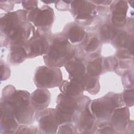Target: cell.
I'll return each mask as SVG.
<instances>
[{
    "mask_svg": "<svg viewBox=\"0 0 134 134\" xmlns=\"http://www.w3.org/2000/svg\"><path fill=\"white\" fill-rule=\"evenodd\" d=\"M30 95L25 91L14 92L9 99L15 117L21 124H27L32 119L33 109L29 104Z\"/></svg>",
    "mask_w": 134,
    "mask_h": 134,
    "instance_id": "obj_1",
    "label": "cell"
},
{
    "mask_svg": "<svg viewBox=\"0 0 134 134\" xmlns=\"http://www.w3.org/2000/svg\"><path fill=\"white\" fill-rule=\"evenodd\" d=\"M61 79V73L58 69L44 66L39 67L35 75V82L39 87L51 88L57 86Z\"/></svg>",
    "mask_w": 134,
    "mask_h": 134,
    "instance_id": "obj_2",
    "label": "cell"
},
{
    "mask_svg": "<svg viewBox=\"0 0 134 134\" xmlns=\"http://www.w3.org/2000/svg\"><path fill=\"white\" fill-rule=\"evenodd\" d=\"M118 101L115 97H106L94 100L91 105V110L95 117L103 118L110 115L114 108L117 106Z\"/></svg>",
    "mask_w": 134,
    "mask_h": 134,
    "instance_id": "obj_3",
    "label": "cell"
},
{
    "mask_svg": "<svg viewBox=\"0 0 134 134\" xmlns=\"http://www.w3.org/2000/svg\"><path fill=\"white\" fill-rule=\"evenodd\" d=\"M70 44L68 41L64 39H56L50 47L47 59L51 64L54 65V63L60 61L62 59L66 58L67 55H69Z\"/></svg>",
    "mask_w": 134,
    "mask_h": 134,
    "instance_id": "obj_4",
    "label": "cell"
},
{
    "mask_svg": "<svg viewBox=\"0 0 134 134\" xmlns=\"http://www.w3.org/2000/svg\"><path fill=\"white\" fill-rule=\"evenodd\" d=\"M14 114L9 101L1 104V128L6 132H13L17 127V123L14 118Z\"/></svg>",
    "mask_w": 134,
    "mask_h": 134,
    "instance_id": "obj_5",
    "label": "cell"
},
{
    "mask_svg": "<svg viewBox=\"0 0 134 134\" xmlns=\"http://www.w3.org/2000/svg\"><path fill=\"white\" fill-rule=\"evenodd\" d=\"M53 12L51 8H36L31 10L29 14V20L36 26L44 27L50 25L53 21Z\"/></svg>",
    "mask_w": 134,
    "mask_h": 134,
    "instance_id": "obj_6",
    "label": "cell"
},
{
    "mask_svg": "<svg viewBox=\"0 0 134 134\" xmlns=\"http://www.w3.org/2000/svg\"><path fill=\"white\" fill-rule=\"evenodd\" d=\"M27 45V50L26 52L30 57L42 54L48 48V43L47 40L40 36L31 38Z\"/></svg>",
    "mask_w": 134,
    "mask_h": 134,
    "instance_id": "obj_7",
    "label": "cell"
},
{
    "mask_svg": "<svg viewBox=\"0 0 134 134\" xmlns=\"http://www.w3.org/2000/svg\"><path fill=\"white\" fill-rule=\"evenodd\" d=\"M71 7L73 12L76 15V18L86 19L92 17L94 10V6L85 1H75L72 2Z\"/></svg>",
    "mask_w": 134,
    "mask_h": 134,
    "instance_id": "obj_8",
    "label": "cell"
},
{
    "mask_svg": "<svg viewBox=\"0 0 134 134\" xmlns=\"http://www.w3.org/2000/svg\"><path fill=\"white\" fill-rule=\"evenodd\" d=\"M31 102L34 107L41 109L46 108L50 101V94L46 89H37L30 97Z\"/></svg>",
    "mask_w": 134,
    "mask_h": 134,
    "instance_id": "obj_9",
    "label": "cell"
},
{
    "mask_svg": "<svg viewBox=\"0 0 134 134\" xmlns=\"http://www.w3.org/2000/svg\"><path fill=\"white\" fill-rule=\"evenodd\" d=\"M67 70L71 80L83 84L85 78V67L82 62L79 60L72 61L68 64Z\"/></svg>",
    "mask_w": 134,
    "mask_h": 134,
    "instance_id": "obj_10",
    "label": "cell"
},
{
    "mask_svg": "<svg viewBox=\"0 0 134 134\" xmlns=\"http://www.w3.org/2000/svg\"><path fill=\"white\" fill-rule=\"evenodd\" d=\"M39 128L43 132L54 133L58 129V123L55 117V110L54 113H49L42 116L39 120Z\"/></svg>",
    "mask_w": 134,
    "mask_h": 134,
    "instance_id": "obj_11",
    "label": "cell"
},
{
    "mask_svg": "<svg viewBox=\"0 0 134 134\" xmlns=\"http://www.w3.org/2000/svg\"><path fill=\"white\" fill-rule=\"evenodd\" d=\"M128 5L126 2L120 1L116 4L113 12L111 20L113 23L117 26H123L126 20V13Z\"/></svg>",
    "mask_w": 134,
    "mask_h": 134,
    "instance_id": "obj_12",
    "label": "cell"
},
{
    "mask_svg": "<svg viewBox=\"0 0 134 134\" xmlns=\"http://www.w3.org/2000/svg\"><path fill=\"white\" fill-rule=\"evenodd\" d=\"M18 16L16 12L9 13L1 19V29L6 34L10 32L18 25Z\"/></svg>",
    "mask_w": 134,
    "mask_h": 134,
    "instance_id": "obj_13",
    "label": "cell"
},
{
    "mask_svg": "<svg viewBox=\"0 0 134 134\" xmlns=\"http://www.w3.org/2000/svg\"><path fill=\"white\" fill-rule=\"evenodd\" d=\"M129 117V109L124 107L116 109L112 116L111 121L114 125L120 129H122L126 126Z\"/></svg>",
    "mask_w": 134,
    "mask_h": 134,
    "instance_id": "obj_14",
    "label": "cell"
},
{
    "mask_svg": "<svg viewBox=\"0 0 134 134\" xmlns=\"http://www.w3.org/2000/svg\"><path fill=\"white\" fill-rule=\"evenodd\" d=\"M83 84L77 83L73 81H64L61 84L60 90L63 94L70 96H75L79 95L82 92Z\"/></svg>",
    "mask_w": 134,
    "mask_h": 134,
    "instance_id": "obj_15",
    "label": "cell"
},
{
    "mask_svg": "<svg viewBox=\"0 0 134 134\" xmlns=\"http://www.w3.org/2000/svg\"><path fill=\"white\" fill-rule=\"evenodd\" d=\"M80 121V127L83 131L90 130L93 127L94 118L88 108H85Z\"/></svg>",
    "mask_w": 134,
    "mask_h": 134,
    "instance_id": "obj_16",
    "label": "cell"
},
{
    "mask_svg": "<svg viewBox=\"0 0 134 134\" xmlns=\"http://www.w3.org/2000/svg\"><path fill=\"white\" fill-rule=\"evenodd\" d=\"M84 31L77 26H73L71 27L68 33V38L70 41L73 43L79 42L84 38Z\"/></svg>",
    "mask_w": 134,
    "mask_h": 134,
    "instance_id": "obj_17",
    "label": "cell"
},
{
    "mask_svg": "<svg viewBox=\"0 0 134 134\" xmlns=\"http://www.w3.org/2000/svg\"><path fill=\"white\" fill-rule=\"evenodd\" d=\"M27 55L25 50L21 46H13L11 53V59L14 63H19L22 62Z\"/></svg>",
    "mask_w": 134,
    "mask_h": 134,
    "instance_id": "obj_18",
    "label": "cell"
},
{
    "mask_svg": "<svg viewBox=\"0 0 134 134\" xmlns=\"http://www.w3.org/2000/svg\"><path fill=\"white\" fill-rule=\"evenodd\" d=\"M132 37H130L126 32H122L120 33L116 40L117 44L119 47L128 48L129 50L133 53V42Z\"/></svg>",
    "mask_w": 134,
    "mask_h": 134,
    "instance_id": "obj_19",
    "label": "cell"
},
{
    "mask_svg": "<svg viewBox=\"0 0 134 134\" xmlns=\"http://www.w3.org/2000/svg\"><path fill=\"white\" fill-rule=\"evenodd\" d=\"M102 61L101 59H96L91 62L87 67L88 72L90 75L96 76L98 75L102 71Z\"/></svg>",
    "mask_w": 134,
    "mask_h": 134,
    "instance_id": "obj_20",
    "label": "cell"
},
{
    "mask_svg": "<svg viewBox=\"0 0 134 134\" xmlns=\"http://www.w3.org/2000/svg\"><path fill=\"white\" fill-rule=\"evenodd\" d=\"M101 35L105 39H110L113 38L116 34L117 29L111 25H105L101 28Z\"/></svg>",
    "mask_w": 134,
    "mask_h": 134,
    "instance_id": "obj_21",
    "label": "cell"
},
{
    "mask_svg": "<svg viewBox=\"0 0 134 134\" xmlns=\"http://www.w3.org/2000/svg\"><path fill=\"white\" fill-rule=\"evenodd\" d=\"M133 90H127L124 92L123 97L126 104L128 106H132L133 104Z\"/></svg>",
    "mask_w": 134,
    "mask_h": 134,
    "instance_id": "obj_22",
    "label": "cell"
},
{
    "mask_svg": "<svg viewBox=\"0 0 134 134\" xmlns=\"http://www.w3.org/2000/svg\"><path fill=\"white\" fill-rule=\"evenodd\" d=\"M84 84L87 89H92L95 86L96 84V80L95 78H94L93 76L89 75L88 76H86L85 77Z\"/></svg>",
    "mask_w": 134,
    "mask_h": 134,
    "instance_id": "obj_23",
    "label": "cell"
},
{
    "mask_svg": "<svg viewBox=\"0 0 134 134\" xmlns=\"http://www.w3.org/2000/svg\"><path fill=\"white\" fill-rule=\"evenodd\" d=\"M98 40L97 38H92L86 47V50L88 52L94 51L98 46Z\"/></svg>",
    "mask_w": 134,
    "mask_h": 134,
    "instance_id": "obj_24",
    "label": "cell"
},
{
    "mask_svg": "<svg viewBox=\"0 0 134 134\" xmlns=\"http://www.w3.org/2000/svg\"><path fill=\"white\" fill-rule=\"evenodd\" d=\"M70 125H63L61 126L59 128L58 131L59 133H74L75 132L73 130H74V128Z\"/></svg>",
    "mask_w": 134,
    "mask_h": 134,
    "instance_id": "obj_25",
    "label": "cell"
},
{
    "mask_svg": "<svg viewBox=\"0 0 134 134\" xmlns=\"http://www.w3.org/2000/svg\"><path fill=\"white\" fill-rule=\"evenodd\" d=\"M23 5L25 8L27 9H32L36 8L37 2L33 1H23Z\"/></svg>",
    "mask_w": 134,
    "mask_h": 134,
    "instance_id": "obj_26",
    "label": "cell"
},
{
    "mask_svg": "<svg viewBox=\"0 0 134 134\" xmlns=\"http://www.w3.org/2000/svg\"><path fill=\"white\" fill-rule=\"evenodd\" d=\"M101 131L100 132L101 133H113L114 131H113V129L110 127H105L100 129Z\"/></svg>",
    "mask_w": 134,
    "mask_h": 134,
    "instance_id": "obj_27",
    "label": "cell"
}]
</instances>
